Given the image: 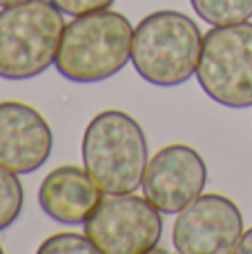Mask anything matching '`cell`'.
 Here are the masks:
<instances>
[{"label":"cell","instance_id":"obj_1","mask_svg":"<svg viewBox=\"0 0 252 254\" xmlns=\"http://www.w3.org/2000/svg\"><path fill=\"white\" fill-rule=\"evenodd\" d=\"M132 38L134 27L123 13H83L65 25L54 65L71 83H101L132 61Z\"/></svg>","mask_w":252,"mask_h":254},{"label":"cell","instance_id":"obj_2","mask_svg":"<svg viewBox=\"0 0 252 254\" xmlns=\"http://www.w3.org/2000/svg\"><path fill=\"white\" fill-rule=\"evenodd\" d=\"M201 47L199 25L186 13L163 9L145 16L134 29L132 65L145 83L177 87L196 74Z\"/></svg>","mask_w":252,"mask_h":254},{"label":"cell","instance_id":"obj_3","mask_svg":"<svg viewBox=\"0 0 252 254\" xmlns=\"http://www.w3.org/2000/svg\"><path fill=\"white\" fill-rule=\"evenodd\" d=\"M147 161L145 131L129 114L107 110L89 121L83 136V163L103 194L138 190Z\"/></svg>","mask_w":252,"mask_h":254},{"label":"cell","instance_id":"obj_4","mask_svg":"<svg viewBox=\"0 0 252 254\" xmlns=\"http://www.w3.org/2000/svg\"><path fill=\"white\" fill-rule=\"evenodd\" d=\"M65 29L49 0H27L0 11V78L29 80L54 65Z\"/></svg>","mask_w":252,"mask_h":254},{"label":"cell","instance_id":"obj_5","mask_svg":"<svg viewBox=\"0 0 252 254\" xmlns=\"http://www.w3.org/2000/svg\"><path fill=\"white\" fill-rule=\"evenodd\" d=\"M196 78L219 105H252V22L217 25L203 36Z\"/></svg>","mask_w":252,"mask_h":254},{"label":"cell","instance_id":"obj_6","mask_svg":"<svg viewBox=\"0 0 252 254\" xmlns=\"http://www.w3.org/2000/svg\"><path fill=\"white\" fill-rule=\"evenodd\" d=\"M85 234L101 254H145L159 246L163 219L143 196L105 194L85 221Z\"/></svg>","mask_w":252,"mask_h":254},{"label":"cell","instance_id":"obj_7","mask_svg":"<svg viewBox=\"0 0 252 254\" xmlns=\"http://www.w3.org/2000/svg\"><path fill=\"white\" fill-rule=\"evenodd\" d=\"M241 234L244 216L239 207L221 194H201L179 212L172 243L181 254H230Z\"/></svg>","mask_w":252,"mask_h":254},{"label":"cell","instance_id":"obj_8","mask_svg":"<svg viewBox=\"0 0 252 254\" xmlns=\"http://www.w3.org/2000/svg\"><path fill=\"white\" fill-rule=\"evenodd\" d=\"M208 181L205 161L190 145H168L147 161L143 176V194L163 214H179L196 196Z\"/></svg>","mask_w":252,"mask_h":254},{"label":"cell","instance_id":"obj_9","mask_svg":"<svg viewBox=\"0 0 252 254\" xmlns=\"http://www.w3.org/2000/svg\"><path fill=\"white\" fill-rule=\"evenodd\" d=\"M52 147V129L40 112L18 101L0 103V165L31 174L47 163Z\"/></svg>","mask_w":252,"mask_h":254},{"label":"cell","instance_id":"obj_10","mask_svg":"<svg viewBox=\"0 0 252 254\" xmlns=\"http://www.w3.org/2000/svg\"><path fill=\"white\" fill-rule=\"evenodd\" d=\"M101 198L103 190L96 181L87 174V170L74 165H63L49 172L38 190L43 212L63 225L85 223Z\"/></svg>","mask_w":252,"mask_h":254},{"label":"cell","instance_id":"obj_11","mask_svg":"<svg viewBox=\"0 0 252 254\" xmlns=\"http://www.w3.org/2000/svg\"><path fill=\"white\" fill-rule=\"evenodd\" d=\"M201 20L217 25H237L252 18V0H190Z\"/></svg>","mask_w":252,"mask_h":254},{"label":"cell","instance_id":"obj_12","mask_svg":"<svg viewBox=\"0 0 252 254\" xmlns=\"http://www.w3.org/2000/svg\"><path fill=\"white\" fill-rule=\"evenodd\" d=\"M25 190L16 172L0 165V230H7L16 223L22 212Z\"/></svg>","mask_w":252,"mask_h":254},{"label":"cell","instance_id":"obj_13","mask_svg":"<svg viewBox=\"0 0 252 254\" xmlns=\"http://www.w3.org/2000/svg\"><path fill=\"white\" fill-rule=\"evenodd\" d=\"M40 254H69V252H98V248L92 243V239L87 234H76V232H61L49 237L47 241H43V246L38 248Z\"/></svg>","mask_w":252,"mask_h":254},{"label":"cell","instance_id":"obj_14","mask_svg":"<svg viewBox=\"0 0 252 254\" xmlns=\"http://www.w3.org/2000/svg\"><path fill=\"white\" fill-rule=\"evenodd\" d=\"M49 2L56 4L63 13L83 16V13H92L98 9H110L114 0H49Z\"/></svg>","mask_w":252,"mask_h":254},{"label":"cell","instance_id":"obj_15","mask_svg":"<svg viewBox=\"0 0 252 254\" xmlns=\"http://www.w3.org/2000/svg\"><path fill=\"white\" fill-rule=\"evenodd\" d=\"M235 252L237 254H252V228L248 230V232L241 234V239H239V243H237Z\"/></svg>","mask_w":252,"mask_h":254},{"label":"cell","instance_id":"obj_16","mask_svg":"<svg viewBox=\"0 0 252 254\" xmlns=\"http://www.w3.org/2000/svg\"><path fill=\"white\" fill-rule=\"evenodd\" d=\"M27 2V0H0V7H11V4H20Z\"/></svg>","mask_w":252,"mask_h":254},{"label":"cell","instance_id":"obj_17","mask_svg":"<svg viewBox=\"0 0 252 254\" xmlns=\"http://www.w3.org/2000/svg\"><path fill=\"white\" fill-rule=\"evenodd\" d=\"M0 254H2V246H0Z\"/></svg>","mask_w":252,"mask_h":254}]
</instances>
